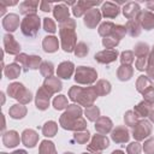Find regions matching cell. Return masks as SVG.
<instances>
[{
    "label": "cell",
    "instance_id": "6da1fadb",
    "mask_svg": "<svg viewBox=\"0 0 154 154\" xmlns=\"http://www.w3.org/2000/svg\"><path fill=\"white\" fill-rule=\"evenodd\" d=\"M60 125L65 130H83L87 126V122L82 118L81 107L76 105H69L65 113L60 117Z\"/></svg>",
    "mask_w": 154,
    "mask_h": 154
},
{
    "label": "cell",
    "instance_id": "7a4b0ae2",
    "mask_svg": "<svg viewBox=\"0 0 154 154\" xmlns=\"http://www.w3.org/2000/svg\"><path fill=\"white\" fill-rule=\"evenodd\" d=\"M76 29V22L75 19L69 18L66 22L59 24V34H60V42L61 47L65 52L70 53L73 52L76 48V42H77V36L75 32Z\"/></svg>",
    "mask_w": 154,
    "mask_h": 154
},
{
    "label": "cell",
    "instance_id": "3957f363",
    "mask_svg": "<svg viewBox=\"0 0 154 154\" xmlns=\"http://www.w3.org/2000/svg\"><path fill=\"white\" fill-rule=\"evenodd\" d=\"M97 93L95 87H88V88H81L77 85H73L69 91V97L73 102H78L79 105H83L85 107L93 106L94 100L97 97Z\"/></svg>",
    "mask_w": 154,
    "mask_h": 154
},
{
    "label": "cell",
    "instance_id": "277c9868",
    "mask_svg": "<svg viewBox=\"0 0 154 154\" xmlns=\"http://www.w3.org/2000/svg\"><path fill=\"white\" fill-rule=\"evenodd\" d=\"M40 17L36 14H30L24 17V19L20 22V30L22 32L28 37H34L38 29H40Z\"/></svg>",
    "mask_w": 154,
    "mask_h": 154
},
{
    "label": "cell",
    "instance_id": "5b68a950",
    "mask_svg": "<svg viewBox=\"0 0 154 154\" xmlns=\"http://www.w3.org/2000/svg\"><path fill=\"white\" fill-rule=\"evenodd\" d=\"M96 77H97L96 71L91 67H85V66L77 67L75 73V81L81 84H90L94 81H96Z\"/></svg>",
    "mask_w": 154,
    "mask_h": 154
},
{
    "label": "cell",
    "instance_id": "8992f818",
    "mask_svg": "<svg viewBox=\"0 0 154 154\" xmlns=\"http://www.w3.org/2000/svg\"><path fill=\"white\" fill-rule=\"evenodd\" d=\"M152 132V125L148 120H140L132 126V136L136 141H142Z\"/></svg>",
    "mask_w": 154,
    "mask_h": 154
},
{
    "label": "cell",
    "instance_id": "52a82bcc",
    "mask_svg": "<svg viewBox=\"0 0 154 154\" xmlns=\"http://www.w3.org/2000/svg\"><path fill=\"white\" fill-rule=\"evenodd\" d=\"M109 146V140L105 136V135H101V134H97V135H94V137L91 138V142L90 144L87 147V149L91 153H95V154H100L105 148H107Z\"/></svg>",
    "mask_w": 154,
    "mask_h": 154
},
{
    "label": "cell",
    "instance_id": "ba28073f",
    "mask_svg": "<svg viewBox=\"0 0 154 154\" xmlns=\"http://www.w3.org/2000/svg\"><path fill=\"white\" fill-rule=\"evenodd\" d=\"M52 94L42 85L38 90H37V94H36V107L41 111H45L48 108L49 106V99H51Z\"/></svg>",
    "mask_w": 154,
    "mask_h": 154
},
{
    "label": "cell",
    "instance_id": "9c48e42d",
    "mask_svg": "<svg viewBox=\"0 0 154 154\" xmlns=\"http://www.w3.org/2000/svg\"><path fill=\"white\" fill-rule=\"evenodd\" d=\"M136 20L142 28H144V30H152L154 28V13L150 11H141L137 14Z\"/></svg>",
    "mask_w": 154,
    "mask_h": 154
},
{
    "label": "cell",
    "instance_id": "30bf717a",
    "mask_svg": "<svg viewBox=\"0 0 154 154\" xmlns=\"http://www.w3.org/2000/svg\"><path fill=\"white\" fill-rule=\"evenodd\" d=\"M118 57V51L117 49H105L94 55V59L100 63V64H109L114 61Z\"/></svg>",
    "mask_w": 154,
    "mask_h": 154
},
{
    "label": "cell",
    "instance_id": "8fae6325",
    "mask_svg": "<svg viewBox=\"0 0 154 154\" xmlns=\"http://www.w3.org/2000/svg\"><path fill=\"white\" fill-rule=\"evenodd\" d=\"M101 4V1H96V2H90V1H78L73 5L72 7V12L76 17H81L83 13H87L90 8H94V6Z\"/></svg>",
    "mask_w": 154,
    "mask_h": 154
},
{
    "label": "cell",
    "instance_id": "7c38bea8",
    "mask_svg": "<svg viewBox=\"0 0 154 154\" xmlns=\"http://www.w3.org/2000/svg\"><path fill=\"white\" fill-rule=\"evenodd\" d=\"M4 47H5V52H7L8 54H17L20 51V45L14 40V37L11 34H6L4 36Z\"/></svg>",
    "mask_w": 154,
    "mask_h": 154
},
{
    "label": "cell",
    "instance_id": "4fadbf2b",
    "mask_svg": "<svg viewBox=\"0 0 154 154\" xmlns=\"http://www.w3.org/2000/svg\"><path fill=\"white\" fill-rule=\"evenodd\" d=\"M101 19V13L97 8H90L85 16H84V24L90 28V29H94L96 26V24H99Z\"/></svg>",
    "mask_w": 154,
    "mask_h": 154
},
{
    "label": "cell",
    "instance_id": "5bb4252c",
    "mask_svg": "<svg viewBox=\"0 0 154 154\" xmlns=\"http://www.w3.org/2000/svg\"><path fill=\"white\" fill-rule=\"evenodd\" d=\"M111 138L116 143H125L129 141L130 135L129 131L125 126H117L112 132H111Z\"/></svg>",
    "mask_w": 154,
    "mask_h": 154
},
{
    "label": "cell",
    "instance_id": "9a60e30c",
    "mask_svg": "<svg viewBox=\"0 0 154 154\" xmlns=\"http://www.w3.org/2000/svg\"><path fill=\"white\" fill-rule=\"evenodd\" d=\"M2 26L5 30L12 32L19 26V17L16 13H10L2 19Z\"/></svg>",
    "mask_w": 154,
    "mask_h": 154
},
{
    "label": "cell",
    "instance_id": "2e32d148",
    "mask_svg": "<svg viewBox=\"0 0 154 154\" xmlns=\"http://www.w3.org/2000/svg\"><path fill=\"white\" fill-rule=\"evenodd\" d=\"M37 141H38V135L36 131H34L31 129H26L22 132V142L24 143V146L32 148L36 146Z\"/></svg>",
    "mask_w": 154,
    "mask_h": 154
},
{
    "label": "cell",
    "instance_id": "e0dca14e",
    "mask_svg": "<svg viewBox=\"0 0 154 154\" xmlns=\"http://www.w3.org/2000/svg\"><path fill=\"white\" fill-rule=\"evenodd\" d=\"M53 14L59 23H64L69 19V8L65 4H58L53 7Z\"/></svg>",
    "mask_w": 154,
    "mask_h": 154
},
{
    "label": "cell",
    "instance_id": "ac0fdd59",
    "mask_svg": "<svg viewBox=\"0 0 154 154\" xmlns=\"http://www.w3.org/2000/svg\"><path fill=\"white\" fill-rule=\"evenodd\" d=\"M73 69H75L73 63H71V61H64V63H61L58 66L57 75H58V77H61L64 79H69L71 77V75L73 73Z\"/></svg>",
    "mask_w": 154,
    "mask_h": 154
},
{
    "label": "cell",
    "instance_id": "d6986e66",
    "mask_svg": "<svg viewBox=\"0 0 154 154\" xmlns=\"http://www.w3.org/2000/svg\"><path fill=\"white\" fill-rule=\"evenodd\" d=\"M102 14L103 17L106 18H114L119 14V6L114 2H111V1H106L102 4Z\"/></svg>",
    "mask_w": 154,
    "mask_h": 154
},
{
    "label": "cell",
    "instance_id": "ffe728a7",
    "mask_svg": "<svg viewBox=\"0 0 154 154\" xmlns=\"http://www.w3.org/2000/svg\"><path fill=\"white\" fill-rule=\"evenodd\" d=\"M38 5H40V2L38 1H23L20 5H19V12L22 13V14H24L25 17L26 16H30V14H35L36 13V10H37V7H38Z\"/></svg>",
    "mask_w": 154,
    "mask_h": 154
},
{
    "label": "cell",
    "instance_id": "44dd1931",
    "mask_svg": "<svg viewBox=\"0 0 154 154\" xmlns=\"http://www.w3.org/2000/svg\"><path fill=\"white\" fill-rule=\"evenodd\" d=\"M112 122L109 118H106V117H101L96 120V124H95V130L101 134V135H106L108 131L112 130Z\"/></svg>",
    "mask_w": 154,
    "mask_h": 154
},
{
    "label": "cell",
    "instance_id": "7402d4cb",
    "mask_svg": "<svg viewBox=\"0 0 154 154\" xmlns=\"http://www.w3.org/2000/svg\"><path fill=\"white\" fill-rule=\"evenodd\" d=\"M140 12H141V10H140V5L137 2H128L123 7V13L129 20L136 18Z\"/></svg>",
    "mask_w": 154,
    "mask_h": 154
},
{
    "label": "cell",
    "instance_id": "603a6c76",
    "mask_svg": "<svg viewBox=\"0 0 154 154\" xmlns=\"http://www.w3.org/2000/svg\"><path fill=\"white\" fill-rule=\"evenodd\" d=\"M2 142L7 148H13L19 143V135L14 130L7 131L2 136Z\"/></svg>",
    "mask_w": 154,
    "mask_h": 154
},
{
    "label": "cell",
    "instance_id": "cb8c5ba5",
    "mask_svg": "<svg viewBox=\"0 0 154 154\" xmlns=\"http://www.w3.org/2000/svg\"><path fill=\"white\" fill-rule=\"evenodd\" d=\"M42 47L43 51L47 53H53L58 49L59 47V41L55 36H46L42 41Z\"/></svg>",
    "mask_w": 154,
    "mask_h": 154
},
{
    "label": "cell",
    "instance_id": "d4e9b609",
    "mask_svg": "<svg viewBox=\"0 0 154 154\" xmlns=\"http://www.w3.org/2000/svg\"><path fill=\"white\" fill-rule=\"evenodd\" d=\"M43 87L51 93V94H54L57 91H60L63 85H61V82L57 78V77H49V78H46L45 79V83H43Z\"/></svg>",
    "mask_w": 154,
    "mask_h": 154
},
{
    "label": "cell",
    "instance_id": "484cf974",
    "mask_svg": "<svg viewBox=\"0 0 154 154\" xmlns=\"http://www.w3.org/2000/svg\"><path fill=\"white\" fill-rule=\"evenodd\" d=\"M25 90H26V89H25V87H24L22 83H12V84H10L8 88H7V94H8V96H11V97L19 99V97L24 94Z\"/></svg>",
    "mask_w": 154,
    "mask_h": 154
},
{
    "label": "cell",
    "instance_id": "4316f807",
    "mask_svg": "<svg viewBox=\"0 0 154 154\" xmlns=\"http://www.w3.org/2000/svg\"><path fill=\"white\" fill-rule=\"evenodd\" d=\"M4 73L8 79H14L20 73V65H18L17 63L10 64L4 69Z\"/></svg>",
    "mask_w": 154,
    "mask_h": 154
},
{
    "label": "cell",
    "instance_id": "83f0119b",
    "mask_svg": "<svg viewBox=\"0 0 154 154\" xmlns=\"http://www.w3.org/2000/svg\"><path fill=\"white\" fill-rule=\"evenodd\" d=\"M125 29H126V32L132 37L134 36H138L141 34V25L138 24V22L136 19L128 20V23L125 25Z\"/></svg>",
    "mask_w": 154,
    "mask_h": 154
},
{
    "label": "cell",
    "instance_id": "f1b7e54d",
    "mask_svg": "<svg viewBox=\"0 0 154 154\" xmlns=\"http://www.w3.org/2000/svg\"><path fill=\"white\" fill-rule=\"evenodd\" d=\"M150 108H152V105L143 100L142 102H140V103L134 108V112H135V114H136L137 117H147V116H149Z\"/></svg>",
    "mask_w": 154,
    "mask_h": 154
},
{
    "label": "cell",
    "instance_id": "f546056e",
    "mask_svg": "<svg viewBox=\"0 0 154 154\" xmlns=\"http://www.w3.org/2000/svg\"><path fill=\"white\" fill-rule=\"evenodd\" d=\"M8 113H10V116H11V118H13V119H22V118L25 116V113H26V108H25V106H23V105L16 103V105H13V106L10 108Z\"/></svg>",
    "mask_w": 154,
    "mask_h": 154
},
{
    "label": "cell",
    "instance_id": "4dcf8cb0",
    "mask_svg": "<svg viewBox=\"0 0 154 154\" xmlns=\"http://www.w3.org/2000/svg\"><path fill=\"white\" fill-rule=\"evenodd\" d=\"M132 72H134V70L130 65H122L118 69L117 75H118V78L120 81H128L132 77Z\"/></svg>",
    "mask_w": 154,
    "mask_h": 154
},
{
    "label": "cell",
    "instance_id": "1f68e13d",
    "mask_svg": "<svg viewBox=\"0 0 154 154\" xmlns=\"http://www.w3.org/2000/svg\"><path fill=\"white\" fill-rule=\"evenodd\" d=\"M116 25L117 24H114L112 22H105L99 26V34L101 36H103V37H107V36H109V35H112L114 32Z\"/></svg>",
    "mask_w": 154,
    "mask_h": 154
},
{
    "label": "cell",
    "instance_id": "d6a6232c",
    "mask_svg": "<svg viewBox=\"0 0 154 154\" xmlns=\"http://www.w3.org/2000/svg\"><path fill=\"white\" fill-rule=\"evenodd\" d=\"M152 87V79L147 76H140L136 82V88L140 93H144L148 88Z\"/></svg>",
    "mask_w": 154,
    "mask_h": 154
},
{
    "label": "cell",
    "instance_id": "836d02e7",
    "mask_svg": "<svg viewBox=\"0 0 154 154\" xmlns=\"http://www.w3.org/2000/svg\"><path fill=\"white\" fill-rule=\"evenodd\" d=\"M57 130H58V124L53 120H49L43 126H42V134L47 137H53L55 134H57Z\"/></svg>",
    "mask_w": 154,
    "mask_h": 154
},
{
    "label": "cell",
    "instance_id": "e575fe53",
    "mask_svg": "<svg viewBox=\"0 0 154 154\" xmlns=\"http://www.w3.org/2000/svg\"><path fill=\"white\" fill-rule=\"evenodd\" d=\"M95 89H96L97 95L102 96V95H106V94H108L111 91V84H109V82H107L105 79H101L95 85Z\"/></svg>",
    "mask_w": 154,
    "mask_h": 154
},
{
    "label": "cell",
    "instance_id": "d590c367",
    "mask_svg": "<svg viewBox=\"0 0 154 154\" xmlns=\"http://www.w3.org/2000/svg\"><path fill=\"white\" fill-rule=\"evenodd\" d=\"M40 154H57L53 142L47 141V140L42 141L40 144Z\"/></svg>",
    "mask_w": 154,
    "mask_h": 154
},
{
    "label": "cell",
    "instance_id": "8d00e7d4",
    "mask_svg": "<svg viewBox=\"0 0 154 154\" xmlns=\"http://www.w3.org/2000/svg\"><path fill=\"white\" fill-rule=\"evenodd\" d=\"M40 71H41L42 76H45L46 78H49V77H52V75L54 72V66L51 61H43L40 66Z\"/></svg>",
    "mask_w": 154,
    "mask_h": 154
},
{
    "label": "cell",
    "instance_id": "74e56055",
    "mask_svg": "<svg viewBox=\"0 0 154 154\" xmlns=\"http://www.w3.org/2000/svg\"><path fill=\"white\" fill-rule=\"evenodd\" d=\"M135 54L138 57H147L149 54V46L144 42H138L135 46Z\"/></svg>",
    "mask_w": 154,
    "mask_h": 154
},
{
    "label": "cell",
    "instance_id": "f35d334b",
    "mask_svg": "<svg viewBox=\"0 0 154 154\" xmlns=\"http://www.w3.org/2000/svg\"><path fill=\"white\" fill-rule=\"evenodd\" d=\"M41 61H42V59H41V57H38V55H29V59H28V65H26V71H29V69L30 70H36V69H38L41 65Z\"/></svg>",
    "mask_w": 154,
    "mask_h": 154
},
{
    "label": "cell",
    "instance_id": "ab89813d",
    "mask_svg": "<svg viewBox=\"0 0 154 154\" xmlns=\"http://www.w3.org/2000/svg\"><path fill=\"white\" fill-rule=\"evenodd\" d=\"M99 116H100V109L96 107V106H89V107H87L85 108V117L89 119V120H91V122H95L97 118H99Z\"/></svg>",
    "mask_w": 154,
    "mask_h": 154
},
{
    "label": "cell",
    "instance_id": "60d3db41",
    "mask_svg": "<svg viewBox=\"0 0 154 154\" xmlns=\"http://www.w3.org/2000/svg\"><path fill=\"white\" fill-rule=\"evenodd\" d=\"M53 106H54L55 109H64L69 106L67 105V99L64 95H59L53 100Z\"/></svg>",
    "mask_w": 154,
    "mask_h": 154
},
{
    "label": "cell",
    "instance_id": "b9f144b4",
    "mask_svg": "<svg viewBox=\"0 0 154 154\" xmlns=\"http://www.w3.org/2000/svg\"><path fill=\"white\" fill-rule=\"evenodd\" d=\"M73 52H75L76 57L83 58V57H85V55L88 54L89 49H88V46H87L84 42H79V43H77V46H76V48H75Z\"/></svg>",
    "mask_w": 154,
    "mask_h": 154
},
{
    "label": "cell",
    "instance_id": "7bdbcfd3",
    "mask_svg": "<svg viewBox=\"0 0 154 154\" xmlns=\"http://www.w3.org/2000/svg\"><path fill=\"white\" fill-rule=\"evenodd\" d=\"M137 116L135 114V112L134 111H128L126 113H125V116H124V120H125V124L126 125H129V126H134L138 120H137Z\"/></svg>",
    "mask_w": 154,
    "mask_h": 154
},
{
    "label": "cell",
    "instance_id": "ee69618b",
    "mask_svg": "<svg viewBox=\"0 0 154 154\" xmlns=\"http://www.w3.org/2000/svg\"><path fill=\"white\" fill-rule=\"evenodd\" d=\"M134 53L131 51H125L122 53L120 55V61H122V65H130L134 63Z\"/></svg>",
    "mask_w": 154,
    "mask_h": 154
},
{
    "label": "cell",
    "instance_id": "f6af8a7d",
    "mask_svg": "<svg viewBox=\"0 0 154 154\" xmlns=\"http://www.w3.org/2000/svg\"><path fill=\"white\" fill-rule=\"evenodd\" d=\"M148 64H149V57L148 55L147 57H138L136 60V69L140 71H144V70H147Z\"/></svg>",
    "mask_w": 154,
    "mask_h": 154
},
{
    "label": "cell",
    "instance_id": "bcb514c9",
    "mask_svg": "<svg viewBox=\"0 0 154 154\" xmlns=\"http://www.w3.org/2000/svg\"><path fill=\"white\" fill-rule=\"evenodd\" d=\"M43 28H45V30L47 32H51V34L55 32V30H57L55 23L51 18H48V17L47 18H43Z\"/></svg>",
    "mask_w": 154,
    "mask_h": 154
},
{
    "label": "cell",
    "instance_id": "7dc6e473",
    "mask_svg": "<svg viewBox=\"0 0 154 154\" xmlns=\"http://www.w3.org/2000/svg\"><path fill=\"white\" fill-rule=\"evenodd\" d=\"M90 138L89 131H82V132H76L75 134V141L78 143H87V141Z\"/></svg>",
    "mask_w": 154,
    "mask_h": 154
},
{
    "label": "cell",
    "instance_id": "c3c4849f",
    "mask_svg": "<svg viewBox=\"0 0 154 154\" xmlns=\"http://www.w3.org/2000/svg\"><path fill=\"white\" fill-rule=\"evenodd\" d=\"M28 59H29V55H26V54H24V53H20V54H18V55L14 58V61H16V63H19V65H20L22 67H24V69H23L24 72H26Z\"/></svg>",
    "mask_w": 154,
    "mask_h": 154
},
{
    "label": "cell",
    "instance_id": "681fc988",
    "mask_svg": "<svg viewBox=\"0 0 154 154\" xmlns=\"http://www.w3.org/2000/svg\"><path fill=\"white\" fill-rule=\"evenodd\" d=\"M142 95H143L144 101H147V102L150 103V105L154 103V88H153V87L148 88L144 93H142Z\"/></svg>",
    "mask_w": 154,
    "mask_h": 154
},
{
    "label": "cell",
    "instance_id": "f907efd6",
    "mask_svg": "<svg viewBox=\"0 0 154 154\" xmlns=\"http://www.w3.org/2000/svg\"><path fill=\"white\" fill-rule=\"evenodd\" d=\"M141 149H142V148H141V146H140L138 142H132V143H130V144L128 146V148H126L128 154H140Z\"/></svg>",
    "mask_w": 154,
    "mask_h": 154
},
{
    "label": "cell",
    "instance_id": "816d5d0a",
    "mask_svg": "<svg viewBox=\"0 0 154 154\" xmlns=\"http://www.w3.org/2000/svg\"><path fill=\"white\" fill-rule=\"evenodd\" d=\"M143 150L147 154H154V137H152V138H149L144 142Z\"/></svg>",
    "mask_w": 154,
    "mask_h": 154
},
{
    "label": "cell",
    "instance_id": "f5cc1de1",
    "mask_svg": "<svg viewBox=\"0 0 154 154\" xmlns=\"http://www.w3.org/2000/svg\"><path fill=\"white\" fill-rule=\"evenodd\" d=\"M31 99H32V94H31V91L30 90H25L24 91V94L18 99L19 100V102L20 103H23V105H25V103H28V102H30L31 101Z\"/></svg>",
    "mask_w": 154,
    "mask_h": 154
},
{
    "label": "cell",
    "instance_id": "db71d44e",
    "mask_svg": "<svg viewBox=\"0 0 154 154\" xmlns=\"http://www.w3.org/2000/svg\"><path fill=\"white\" fill-rule=\"evenodd\" d=\"M147 73H148L149 78H154V61L149 60V64H148V67H147Z\"/></svg>",
    "mask_w": 154,
    "mask_h": 154
},
{
    "label": "cell",
    "instance_id": "11a10c76",
    "mask_svg": "<svg viewBox=\"0 0 154 154\" xmlns=\"http://www.w3.org/2000/svg\"><path fill=\"white\" fill-rule=\"evenodd\" d=\"M51 6H52V2H47V1L40 2V7H41V10H42L43 12H49V11L52 10Z\"/></svg>",
    "mask_w": 154,
    "mask_h": 154
},
{
    "label": "cell",
    "instance_id": "9f6ffc18",
    "mask_svg": "<svg viewBox=\"0 0 154 154\" xmlns=\"http://www.w3.org/2000/svg\"><path fill=\"white\" fill-rule=\"evenodd\" d=\"M148 117H149V119L154 123V107L150 108V112H149V116H148Z\"/></svg>",
    "mask_w": 154,
    "mask_h": 154
},
{
    "label": "cell",
    "instance_id": "6f0895ef",
    "mask_svg": "<svg viewBox=\"0 0 154 154\" xmlns=\"http://www.w3.org/2000/svg\"><path fill=\"white\" fill-rule=\"evenodd\" d=\"M147 7L154 12V1H149V2H147Z\"/></svg>",
    "mask_w": 154,
    "mask_h": 154
},
{
    "label": "cell",
    "instance_id": "680465c9",
    "mask_svg": "<svg viewBox=\"0 0 154 154\" xmlns=\"http://www.w3.org/2000/svg\"><path fill=\"white\" fill-rule=\"evenodd\" d=\"M12 154H28L25 150H23V149H19V150H16V152H13Z\"/></svg>",
    "mask_w": 154,
    "mask_h": 154
},
{
    "label": "cell",
    "instance_id": "91938a15",
    "mask_svg": "<svg viewBox=\"0 0 154 154\" xmlns=\"http://www.w3.org/2000/svg\"><path fill=\"white\" fill-rule=\"evenodd\" d=\"M149 60H150V61H154V47H153L152 54H150V57H149Z\"/></svg>",
    "mask_w": 154,
    "mask_h": 154
},
{
    "label": "cell",
    "instance_id": "94428289",
    "mask_svg": "<svg viewBox=\"0 0 154 154\" xmlns=\"http://www.w3.org/2000/svg\"><path fill=\"white\" fill-rule=\"evenodd\" d=\"M112 154H124V152H122V150H113Z\"/></svg>",
    "mask_w": 154,
    "mask_h": 154
},
{
    "label": "cell",
    "instance_id": "6125c7cd",
    "mask_svg": "<svg viewBox=\"0 0 154 154\" xmlns=\"http://www.w3.org/2000/svg\"><path fill=\"white\" fill-rule=\"evenodd\" d=\"M64 154H73V153H70V152H69V153H64Z\"/></svg>",
    "mask_w": 154,
    "mask_h": 154
},
{
    "label": "cell",
    "instance_id": "be15d7a7",
    "mask_svg": "<svg viewBox=\"0 0 154 154\" xmlns=\"http://www.w3.org/2000/svg\"><path fill=\"white\" fill-rule=\"evenodd\" d=\"M1 154H6V153H1Z\"/></svg>",
    "mask_w": 154,
    "mask_h": 154
},
{
    "label": "cell",
    "instance_id": "e7e4bbea",
    "mask_svg": "<svg viewBox=\"0 0 154 154\" xmlns=\"http://www.w3.org/2000/svg\"><path fill=\"white\" fill-rule=\"evenodd\" d=\"M83 154H87V153H83Z\"/></svg>",
    "mask_w": 154,
    "mask_h": 154
}]
</instances>
